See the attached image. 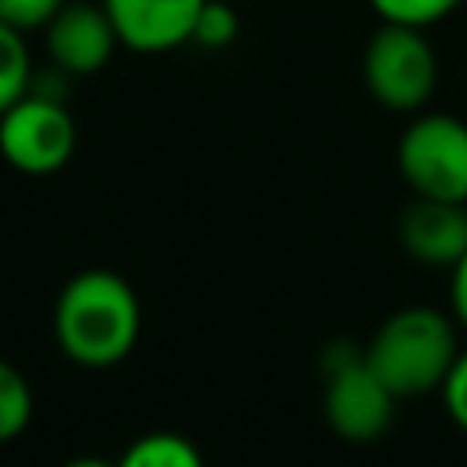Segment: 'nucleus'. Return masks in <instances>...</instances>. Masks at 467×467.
<instances>
[{
  "mask_svg": "<svg viewBox=\"0 0 467 467\" xmlns=\"http://www.w3.org/2000/svg\"><path fill=\"white\" fill-rule=\"evenodd\" d=\"M142 328L135 288L113 270H80L55 299V343L84 368L120 365Z\"/></svg>",
  "mask_w": 467,
  "mask_h": 467,
  "instance_id": "nucleus-1",
  "label": "nucleus"
},
{
  "mask_svg": "<svg viewBox=\"0 0 467 467\" xmlns=\"http://www.w3.org/2000/svg\"><path fill=\"white\" fill-rule=\"evenodd\" d=\"M456 358V328L434 306L394 310L365 343L368 368L390 387L394 398L441 390Z\"/></svg>",
  "mask_w": 467,
  "mask_h": 467,
  "instance_id": "nucleus-2",
  "label": "nucleus"
},
{
  "mask_svg": "<svg viewBox=\"0 0 467 467\" xmlns=\"http://www.w3.org/2000/svg\"><path fill=\"white\" fill-rule=\"evenodd\" d=\"M321 412L336 438L368 445L390 431L398 398L368 368L365 347L350 339L328 343L321 350Z\"/></svg>",
  "mask_w": 467,
  "mask_h": 467,
  "instance_id": "nucleus-3",
  "label": "nucleus"
},
{
  "mask_svg": "<svg viewBox=\"0 0 467 467\" xmlns=\"http://www.w3.org/2000/svg\"><path fill=\"white\" fill-rule=\"evenodd\" d=\"M361 80L368 95L394 113H416L438 88V55L423 29L379 22L361 55Z\"/></svg>",
  "mask_w": 467,
  "mask_h": 467,
  "instance_id": "nucleus-4",
  "label": "nucleus"
},
{
  "mask_svg": "<svg viewBox=\"0 0 467 467\" xmlns=\"http://www.w3.org/2000/svg\"><path fill=\"white\" fill-rule=\"evenodd\" d=\"M398 171L412 197L467 204V124L452 113H420L398 139Z\"/></svg>",
  "mask_w": 467,
  "mask_h": 467,
  "instance_id": "nucleus-5",
  "label": "nucleus"
},
{
  "mask_svg": "<svg viewBox=\"0 0 467 467\" xmlns=\"http://www.w3.org/2000/svg\"><path fill=\"white\" fill-rule=\"evenodd\" d=\"M77 150V120L66 102L26 91L0 113V157L22 175H51Z\"/></svg>",
  "mask_w": 467,
  "mask_h": 467,
  "instance_id": "nucleus-6",
  "label": "nucleus"
},
{
  "mask_svg": "<svg viewBox=\"0 0 467 467\" xmlns=\"http://www.w3.org/2000/svg\"><path fill=\"white\" fill-rule=\"evenodd\" d=\"M44 44L51 66L69 77H91L113 58L120 36L102 0H66L44 26Z\"/></svg>",
  "mask_w": 467,
  "mask_h": 467,
  "instance_id": "nucleus-7",
  "label": "nucleus"
},
{
  "mask_svg": "<svg viewBox=\"0 0 467 467\" xmlns=\"http://www.w3.org/2000/svg\"><path fill=\"white\" fill-rule=\"evenodd\" d=\"M102 7L120 36V47L161 55L190 44L204 0H102Z\"/></svg>",
  "mask_w": 467,
  "mask_h": 467,
  "instance_id": "nucleus-8",
  "label": "nucleus"
},
{
  "mask_svg": "<svg viewBox=\"0 0 467 467\" xmlns=\"http://www.w3.org/2000/svg\"><path fill=\"white\" fill-rule=\"evenodd\" d=\"M401 248L427 266H456L467 252V204L412 197L398 215Z\"/></svg>",
  "mask_w": 467,
  "mask_h": 467,
  "instance_id": "nucleus-9",
  "label": "nucleus"
},
{
  "mask_svg": "<svg viewBox=\"0 0 467 467\" xmlns=\"http://www.w3.org/2000/svg\"><path fill=\"white\" fill-rule=\"evenodd\" d=\"M117 467H204V460L190 438L175 431H153L135 438L117 460Z\"/></svg>",
  "mask_w": 467,
  "mask_h": 467,
  "instance_id": "nucleus-10",
  "label": "nucleus"
},
{
  "mask_svg": "<svg viewBox=\"0 0 467 467\" xmlns=\"http://www.w3.org/2000/svg\"><path fill=\"white\" fill-rule=\"evenodd\" d=\"M29 80H33V58L26 36L22 29L0 22V113L29 91Z\"/></svg>",
  "mask_w": 467,
  "mask_h": 467,
  "instance_id": "nucleus-11",
  "label": "nucleus"
},
{
  "mask_svg": "<svg viewBox=\"0 0 467 467\" xmlns=\"http://www.w3.org/2000/svg\"><path fill=\"white\" fill-rule=\"evenodd\" d=\"M33 420V390L26 376L0 358V445L22 438Z\"/></svg>",
  "mask_w": 467,
  "mask_h": 467,
  "instance_id": "nucleus-12",
  "label": "nucleus"
},
{
  "mask_svg": "<svg viewBox=\"0 0 467 467\" xmlns=\"http://www.w3.org/2000/svg\"><path fill=\"white\" fill-rule=\"evenodd\" d=\"M241 33V18L237 11L226 4V0H204L197 22H193V33H190V44L204 47V51H219V47H230Z\"/></svg>",
  "mask_w": 467,
  "mask_h": 467,
  "instance_id": "nucleus-13",
  "label": "nucleus"
},
{
  "mask_svg": "<svg viewBox=\"0 0 467 467\" xmlns=\"http://www.w3.org/2000/svg\"><path fill=\"white\" fill-rule=\"evenodd\" d=\"M379 22H398V26H416L427 29L441 18H449L463 0H368Z\"/></svg>",
  "mask_w": 467,
  "mask_h": 467,
  "instance_id": "nucleus-14",
  "label": "nucleus"
},
{
  "mask_svg": "<svg viewBox=\"0 0 467 467\" xmlns=\"http://www.w3.org/2000/svg\"><path fill=\"white\" fill-rule=\"evenodd\" d=\"M66 0H0V22L15 29H44Z\"/></svg>",
  "mask_w": 467,
  "mask_h": 467,
  "instance_id": "nucleus-15",
  "label": "nucleus"
},
{
  "mask_svg": "<svg viewBox=\"0 0 467 467\" xmlns=\"http://www.w3.org/2000/svg\"><path fill=\"white\" fill-rule=\"evenodd\" d=\"M441 398H445V409H449L452 423L460 431H467V350H460V358L452 361V368L441 383Z\"/></svg>",
  "mask_w": 467,
  "mask_h": 467,
  "instance_id": "nucleus-16",
  "label": "nucleus"
},
{
  "mask_svg": "<svg viewBox=\"0 0 467 467\" xmlns=\"http://www.w3.org/2000/svg\"><path fill=\"white\" fill-rule=\"evenodd\" d=\"M452 314H456V321L467 328V252H463V259L452 266Z\"/></svg>",
  "mask_w": 467,
  "mask_h": 467,
  "instance_id": "nucleus-17",
  "label": "nucleus"
},
{
  "mask_svg": "<svg viewBox=\"0 0 467 467\" xmlns=\"http://www.w3.org/2000/svg\"><path fill=\"white\" fill-rule=\"evenodd\" d=\"M62 467H117V463L99 460V456H77V460H69V463H62Z\"/></svg>",
  "mask_w": 467,
  "mask_h": 467,
  "instance_id": "nucleus-18",
  "label": "nucleus"
}]
</instances>
